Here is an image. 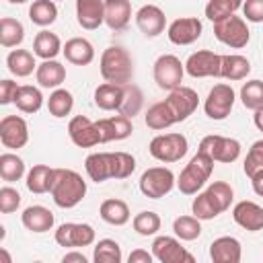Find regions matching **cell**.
<instances>
[{
    "label": "cell",
    "mask_w": 263,
    "mask_h": 263,
    "mask_svg": "<svg viewBox=\"0 0 263 263\" xmlns=\"http://www.w3.org/2000/svg\"><path fill=\"white\" fill-rule=\"evenodd\" d=\"M16 92H18V84H16V82H12L10 78H4V80L0 82V105L14 103Z\"/></svg>",
    "instance_id": "816d5d0a"
},
{
    "label": "cell",
    "mask_w": 263,
    "mask_h": 263,
    "mask_svg": "<svg viewBox=\"0 0 263 263\" xmlns=\"http://www.w3.org/2000/svg\"><path fill=\"white\" fill-rule=\"evenodd\" d=\"M152 255L160 263H193V255L187 253L175 236H156L152 242Z\"/></svg>",
    "instance_id": "9a60e30c"
},
{
    "label": "cell",
    "mask_w": 263,
    "mask_h": 263,
    "mask_svg": "<svg viewBox=\"0 0 263 263\" xmlns=\"http://www.w3.org/2000/svg\"><path fill=\"white\" fill-rule=\"evenodd\" d=\"M55 242L60 247H90L95 242V228L90 224H78V222H64L55 230Z\"/></svg>",
    "instance_id": "7c38bea8"
},
{
    "label": "cell",
    "mask_w": 263,
    "mask_h": 263,
    "mask_svg": "<svg viewBox=\"0 0 263 263\" xmlns=\"http://www.w3.org/2000/svg\"><path fill=\"white\" fill-rule=\"evenodd\" d=\"M185 74V64L173 53H164L154 62V82L162 90H173L181 86Z\"/></svg>",
    "instance_id": "ba28073f"
},
{
    "label": "cell",
    "mask_w": 263,
    "mask_h": 263,
    "mask_svg": "<svg viewBox=\"0 0 263 263\" xmlns=\"http://www.w3.org/2000/svg\"><path fill=\"white\" fill-rule=\"evenodd\" d=\"M197 150L210 154L214 158V162H226V164H230V162H234L240 156V142L234 140V138L212 134V136L201 138Z\"/></svg>",
    "instance_id": "9c48e42d"
},
{
    "label": "cell",
    "mask_w": 263,
    "mask_h": 263,
    "mask_svg": "<svg viewBox=\"0 0 263 263\" xmlns=\"http://www.w3.org/2000/svg\"><path fill=\"white\" fill-rule=\"evenodd\" d=\"M8 2H10V4H25L27 0H8Z\"/></svg>",
    "instance_id": "6f0895ef"
},
{
    "label": "cell",
    "mask_w": 263,
    "mask_h": 263,
    "mask_svg": "<svg viewBox=\"0 0 263 263\" xmlns=\"http://www.w3.org/2000/svg\"><path fill=\"white\" fill-rule=\"evenodd\" d=\"M92 259H95V263H121L123 255H121L119 242L113 238H101L95 245Z\"/></svg>",
    "instance_id": "ab89813d"
},
{
    "label": "cell",
    "mask_w": 263,
    "mask_h": 263,
    "mask_svg": "<svg viewBox=\"0 0 263 263\" xmlns=\"http://www.w3.org/2000/svg\"><path fill=\"white\" fill-rule=\"evenodd\" d=\"M191 212L199 220H214L216 216H220V212L216 210V205L212 203V199H210V195L205 191L203 193H197V197L191 203Z\"/></svg>",
    "instance_id": "7dc6e473"
},
{
    "label": "cell",
    "mask_w": 263,
    "mask_h": 263,
    "mask_svg": "<svg viewBox=\"0 0 263 263\" xmlns=\"http://www.w3.org/2000/svg\"><path fill=\"white\" fill-rule=\"evenodd\" d=\"M62 53L74 66H88L95 60V47L84 37H72V39H68L66 45L62 47Z\"/></svg>",
    "instance_id": "603a6c76"
},
{
    "label": "cell",
    "mask_w": 263,
    "mask_h": 263,
    "mask_svg": "<svg viewBox=\"0 0 263 263\" xmlns=\"http://www.w3.org/2000/svg\"><path fill=\"white\" fill-rule=\"evenodd\" d=\"M6 66H8L10 74H14L16 78H25V76L33 74V70H37L35 53H31L27 49H12L6 55Z\"/></svg>",
    "instance_id": "f546056e"
},
{
    "label": "cell",
    "mask_w": 263,
    "mask_h": 263,
    "mask_svg": "<svg viewBox=\"0 0 263 263\" xmlns=\"http://www.w3.org/2000/svg\"><path fill=\"white\" fill-rule=\"evenodd\" d=\"M253 121H255L257 129H259V132H263V107L255 111V115H253Z\"/></svg>",
    "instance_id": "9f6ffc18"
},
{
    "label": "cell",
    "mask_w": 263,
    "mask_h": 263,
    "mask_svg": "<svg viewBox=\"0 0 263 263\" xmlns=\"http://www.w3.org/2000/svg\"><path fill=\"white\" fill-rule=\"evenodd\" d=\"M144 105V95L142 90L136 86V84H125L123 86V101H121V107H119V113L125 115V117H134L140 113Z\"/></svg>",
    "instance_id": "60d3db41"
},
{
    "label": "cell",
    "mask_w": 263,
    "mask_h": 263,
    "mask_svg": "<svg viewBox=\"0 0 263 263\" xmlns=\"http://www.w3.org/2000/svg\"><path fill=\"white\" fill-rule=\"evenodd\" d=\"M185 72L193 78H220L222 72V55L214 53L210 49H199L195 53H191L185 62Z\"/></svg>",
    "instance_id": "30bf717a"
},
{
    "label": "cell",
    "mask_w": 263,
    "mask_h": 263,
    "mask_svg": "<svg viewBox=\"0 0 263 263\" xmlns=\"http://www.w3.org/2000/svg\"><path fill=\"white\" fill-rule=\"evenodd\" d=\"M238 8H242V0H208L205 4V16L216 23L224 16L234 14Z\"/></svg>",
    "instance_id": "ee69618b"
},
{
    "label": "cell",
    "mask_w": 263,
    "mask_h": 263,
    "mask_svg": "<svg viewBox=\"0 0 263 263\" xmlns=\"http://www.w3.org/2000/svg\"><path fill=\"white\" fill-rule=\"evenodd\" d=\"M72 107H74V97H72V92L66 90V88H53V92H51L49 99H47V111H49L53 117L60 119V117L70 115Z\"/></svg>",
    "instance_id": "74e56055"
},
{
    "label": "cell",
    "mask_w": 263,
    "mask_h": 263,
    "mask_svg": "<svg viewBox=\"0 0 263 263\" xmlns=\"http://www.w3.org/2000/svg\"><path fill=\"white\" fill-rule=\"evenodd\" d=\"M201 31H203V25L197 16H181L168 25L166 35L175 45H191L201 37Z\"/></svg>",
    "instance_id": "5bb4252c"
},
{
    "label": "cell",
    "mask_w": 263,
    "mask_h": 263,
    "mask_svg": "<svg viewBox=\"0 0 263 263\" xmlns=\"http://www.w3.org/2000/svg\"><path fill=\"white\" fill-rule=\"evenodd\" d=\"M25 39V27L21 21L2 16L0 18V45L2 47H16Z\"/></svg>",
    "instance_id": "e575fe53"
},
{
    "label": "cell",
    "mask_w": 263,
    "mask_h": 263,
    "mask_svg": "<svg viewBox=\"0 0 263 263\" xmlns=\"http://www.w3.org/2000/svg\"><path fill=\"white\" fill-rule=\"evenodd\" d=\"M136 25L146 37H158L166 27V16L160 6L156 4H144L136 12Z\"/></svg>",
    "instance_id": "ac0fdd59"
},
{
    "label": "cell",
    "mask_w": 263,
    "mask_h": 263,
    "mask_svg": "<svg viewBox=\"0 0 263 263\" xmlns=\"http://www.w3.org/2000/svg\"><path fill=\"white\" fill-rule=\"evenodd\" d=\"M132 18L129 0H105V25L111 31H123Z\"/></svg>",
    "instance_id": "7402d4cb"
},
{
    "label": "cell",
    "mask_w": 263,
    "mask_h": 263,
    "mask_svg": "<svg viewBox=\"0 0 263 263\" xmlns=\"http://www.w3.org/2000/svg\"><path fill=\"white\" fill-rule=\"evenodd\" d=\"M240 101L247 109L257 111L263 107V80H249L240 88Z\"/></svg>",
    "instance_id": "f6af8a7d"
},
{
    "label": "cell",
    "mask_w": 263,
    "mask_h": 263,
    "mask_svg": "<svg viewBox=\"0 0 263 263\" xmlns=\"http://www.w3.org/2000/svg\"><path fill=\"white\" fill-rule=\"evenodd\" d=\"M232 218L240 228H245L249 232L263 230V208L255 201H249V199L238 201L232 208Z\"/></svg>",
    "instance_id": "d6986e66"
},
{
    "label": "cell",
    "mask_w": 263,
    "mask_h": 263,
    "mask_svg": "<svg viewBox=\"0 0 263 263\" xmlns=\"http://www.w3.org/2000/svg\"><path fill=\"white\" fill-rule=\"evenodd\" d=\"M84 168L90 181L103 183L107 179H113V164H111V152H92L84 160Z\"/></svg>",
    "instance_id": "484cf974"
},
{
    "label": "cell",
    "mask_w": 263,
    "mask_h": 263,
    "mask_svg": "<svg viewBox=\"0 0 263 263\" xmlns=\"http://www.w3.org/2000/svg\"><path fill=\"white\" fill-rule=\"evenodd\" d=\"M205 193L210 195L212 203L216 205V210L220 214L226 212L230 208L232 199H234V191H232V187L226 181H214V183H210V187L205 189Z\"/></svg>",
    "instance_id": "f35d334b"
},
{
    "label": "cell",
    "mask_w": 263,
    "mask_h": 263,
    "mask_svg": "<svg viewBox=\"0 0 263 263\" xmlns=\"http://www.w3.org/2000/svg\"><path fill=\"white\" fill-rule=\"evenodd\" d=\"M234 90L230 84L226 82H220V84H214L205 97V103H203V111L210 119H216V121H222L230 115L232 107H234Z\"/></svg>",
    "instance_id": "52a82bcc"
},
{
    "label": "cell",
    "mask_w": 263,
    "mask_h": 263,
    "mask_svg": "<svg viewBox=\"0 0 263 263\" xmlns=\"http://www.w3.org/2000/svg\"><path fill=\"white\" fill-rule=\"evenodd\" d=\"M53 175H55V168H49L47 164H35L27 173V189L37 195L49 193L53 185Z\"/></svg>",
    "instance_id": "83f0119b"
},
{
    "label": "cell",
    "mask_w": 263,
    "mask_h": 263,
    "mask_svg": "<svg viewBox=\"0 0 263 263\" xmlns=\"http://www.w3.org/2000/svg\"><path fill=\"white\" fill-rule=\"evenodd\" d=\"M49 193L58 208L70 210V208H76L84 199L86 181L82 179V175H78L72 168H55L53 185H51Z\"/></svg>",
    "instance_id": "6da1fadb"
},
{
    "label": "cell",
    "mask_w": 263,
    "mask_h": 263,
    "mask_svg": "<svg viewBox=\"0 0 263 263\" xmlns=\"http://www.w3.org/2000/svg\"><path fill=\"white\" fill-rule=\"evenodd\" d=\"M132 224H134V230L140 236H152V234H156L160 230L162 220H160V216L156 212L144 210V212H140V214L134 216V222Z\"/></svg>",
    "instance_id": "7bdbcfd3"
},
{
    "label": "cell",
    "mask_w": 263,
    "mask_h": 263,
    "mask_svg": "<svg viewBox=\"0 0 263 263\" xmlns=\"http://www.w3.org/2000/svg\"><path fill=\"white\" fill-rule=\"evenodd\" d=\"M177 179L171 168L166 166H152L146 168L140 177V191L150 199H160L171 193Z\"/></svg>",
    "instance_id": "8992f818"
},
{
    "label": "cell",
    "mask_w": 263,
    "mask_h": 263,
    "mask_svg": "<svg viewBox=\"0 0 263 263\" xmlns=\"http://www.w3.org/2000/svg\"><path fill=\"white\" fill-rule=\"evenodd\" d=\"M62 51V41L51 31H39L33 39V53L41 60H55V55Z\"/></svg>",
    "instance_id": "f1b7e54d"
},
{
    "label": "cell",
    "mask_w": 263,
    "mask_h": 263,
    "mask_svg": "<svg viewBox=\"0 0 263 263\" xmlns=\"http://www.w3.org/2000/svg\"><path fill=\"white\" fill-rule=\"evenodd\" d=\"M101 218L111 226H123L129 222V208L123 199H105L99 208Z\"/></svg>",
    "instance_id": "1f68e13d"
},
{
    "label": "cell",
    "mask_w": 263,
    "mask_h": 263,
    "mask_svg": "<svg viewBox=\"0 0 263 263\" xmlns=\"http://www.w3.org/2000/svg\"><path fill=\"white\" fill-rule=\"evenodd\" d=\"M251 185H253V191H255L259 197H263V168L257 171V173L251 177Z\"/></svg>",
    "instance_id": "db71d44e"
},
{
    "label": "cell",
    "mask_w": 263,
    "mask_h": 263,
    "mask_svg": "<svg viewBox=\"0 0 263 263\" xmlns=\"http://www.w3.org/2000/svg\"><path fill=\"white\" fill-rule=\"evenodd\" d=\"M62 261H64V263H72V261H76V263H86L88 259H86L82 253H76V251H72V253H66V255L62 257Z\"/></svg>",
    "instance_id": "11a10c76"
},
{
    "label": "cell",
    "mask_w": 263,
    "mask_h": 263,
    "mask_svg": "<svg viewBox=\"0 0 263 263\" xmlns=\"http://www.w3.org/2000/svg\"><path fill=\"white\" fill-rule=\"evenodd\" d=\"M164 103L168 105L175 121L179 123V121H185L189 115H193V111L199 105V97H197V92L193 88L181 84V86L168 90V97L164 99Z\"/></svg>",
    "instance_id": "8fae6325"
},
{
    "label": "cell",
    "mask_w": 263,
    "mask_h": 263,
    "mask_svg": "<svg viewBox=\"0 0 263 263\" xmlns=\"http://www.w3.org/2000/svg\"><path fill=\"white\" fill-rule=\"evenodd\" d=\"M189 150V142L183 134H158L150 140L148 152L152 158L160 160V162H177L181 160Z\"/></svg>",
    "instance_id": "277c9868"
},
{
    "label": "cell",
    "mask_w": 263,
    "mask_h": 263,
    "mask_svg": "<svg viewBox=\"0 0 263 263\" xmlns=\"http://www.w3.org/2000/svg\"><path fill=\"white\" fill-rule=\"evenodd\" d=\"M214 171V158L201 150H197V154L189 160V164L181 171L179 179H177V187L183 195H195L203 185L205 181L210 179Z\"/></svg>",
    "instance_id": "3957f363"
},
{
    "label": "cell",
    "mask_w": 263,
    "mask_h": 263,
    "mask_svg": "<svg viewBox=\"0 0 263 263\" xmlns=\"http://www.w3.org/2000/svg\"><path fill=\"white\" fill-rule=\"evenodd\" d=\"M152 259H154V255L148 253V251H144V249H136L127 257L129 263H152Z\"/></svg>",
    "instance_id": "f5cc1de1"
},
{
    "label": "cell",
    "mask_w": 263,
    "mask_h": 263,
    "mask_svg": "<svg viewBox=\"0 0 263 263\" xmlns=\"http://www.w3.org/2000/svg\"><path fill=\"white\" fill-rule=\"evenodd\" d=\"M210 257L214 263H240L242 247L234 236H218L210 245Z\"/></svg>",
    "instance_id": "44dd1931"
},
{
    "label": "cell",
    "mask_w": 263,
    "mask_h": 263,
    "mask_svg": "<svg viewBox=\"0 0 263 263\" xmlns=\"http://www.w3.org/2000/svg\"><path fill=\"white\" fill-rule=\"evenodd\" d=\"M29 18L37 27H49L58 18V6L53 0H35L29 6Z\"/></svg>",
    "instance_id": "836d02e7"
},
{
    "label": "cell",
    "mask_w": 263,
    "mask_h": 263,
    "mask_svg": "<svg viewBox=\"0 0 263 263\" xmlns=\"http://www.w3.org/2000/svg\"><path fill=\"white\" fill-rule=\"evenodd\" d=\"M144 121H146V125H148L150 129H156V132L166 129V127H171V125L177 123L175 117H173V113H171V109H168V105H166L164 101L154 103V105L146 111Z\"/></svg>",
    "instance_id": "d590c367"
},
{
    "label": "cell",
    "mask_w": 263,
    "mask_h": 263,
    "mask_svg": "<svg viewBox=\"0 0 263 263\" xmlns=\"http://www.w3.org/2000/svg\"><path fill=\"white\" fill-rule=\"evenodd\" d=\"M21 222L27 230L41 234L53 228V214L45 205H29L21 214Z\"/></svg>",
    "instance_id": "cb8c5ba5"
},
{
    "label": "cell",
    "mask_w": 263,
    "mask_h": 263,
    "mask_svg": "<svg viewBox=\"0 0 263 263\" xmlns=\"http://www.w3.org/2000/svg\"><path fill=\"white\" fill-rule=\"evenodd\" d=\"M101 76L105 82L129 84L134 78V62L127 49L119 45H111L101 53Z\"/></svg>",
    "instance_id": "7a4b0ae2"
},
{
    "label": "cell",
    "mask_w": 263,
    "mask_h": 263,
    "mask_svg": "<svg viewBox=\"0 0 263 263\" xmlns=\"http://www.w3.org/2000/svg\"><path fill=\"white\" fill-rule=\"evenodd\" d=\"M95 123H97V129H99L101 144H107V142H113V140H125L134 132L132 117H125L121 113L119 115H113V117L99 119Z\"/></svg>",
    "instance_id": "e0dca14e"
},
{
    "label": "cell",
    "mask_w": 263,
    "mask_h": 263,
    "mask_svg": "<svg viewBox=\"0 0 263 263\" xmlns=\"http://www.w3.org/2000/svg\"><path fill=\"white\" fill-rule=\"evenodd\" d=\"M25 175V162L21 156L12 154V152H4L0 154V177L6 183H14L21 181Z\"/></svg>",
    "instance_id": "8d00e7d4"
},
{
    "label": "cell",
    "mask_w": 263,
    "mask_h": 263,
    "mask_svg": "<svg viewBox=\"0 0 263 263\" xmlns=\"http://www.w3.org/2000/svg\"><path fill=\"white\" fill-rule=\"evenodd\" d=\"M201 220L195 216H179L173 222V232L181 240H195L201 234Z\"/></svg>",
    "instance_id": "b9f144b4"
},
{
    "label": "cell",
    "mask_w": 263,
    "mask_h": 263,
    "mask_svg": "<svg viewBox=\"0 0 263 263\" xmlns=\"http://www.w3.org/2000/svg\"><path fill=\"white\" fill-rule=\"evenodd\" d=\"M68 136H70V140L78 148H92V146L101 144L97 123L90 121L86 115H76V117L70 119V123H68Z\"/></svg>",
    "instance_id": "2e32d148"
},
{
    "label": "cell",
    "mask_w": 263,
    "mask_h": 263,
    "mask_svg": "<svg viewBox=\"0 0 263 263\" xmlns=\"http://www.w3.org/2000/svg\"><path fill=\"white\" fill-rule=\"evenodd\" d=\"M14 105H16V109L23 111V113H37V111L43 107V95H41V90H39L37 86L23 84V86H18Z\"/></svg>",
    "instance_id": "d6a6232c"
},
{
    "label": "cell",
    "mask_w": 263,
    "mask_h": 263,
    "mask_svg": "<svg viewBox=\"0 0 263 263\" xmlns=\"http://www.w3.org/2000/svg\"><path fill=\"white\" fill-rule=\"evenodd\" d=\"M76 21L86 31L99 29L105 23V0H76Z\"/></svg>",
    "instance_id": "ffe728a7"
},
{
    "label": "cell",
    "mask_w": 263,
    "mask_h": 263,
    "mask_svg": "<svg viewBox=\"0 0 263 263\" xmlns=\"http://www.w3.org/2000/svg\"><path fill=\"white\" fill-rule=\"evenodd\" d=\"M35 78L41 88H60L66 80V66L58 60H43L35 70Z\"/></svg>",
    "instance_id": "d4e9b609"
},
{
    "label": "cell",
    "mask_w": 263,
    "mask_h": 263,
    "mask_svg": "<svg viewBox=\"0 0 263 263\" xmlns=\"http://www.w3.org/2000/svg\"><path fill=\"white\" fill-rule=\"evenodd\" d=\"M123 86L125 84H115V82L99 84L95 90V105L103 111H119L123 101Z\"/></svg>",
    "instance_id": "4316f807"
},
{
    "label": "cell",
    "mask_w": 263,
    "mask_h": 263,
    "mask_svg": "<svg viewBox=\"0 0 263 263\" xmlns=\"http://www.w3.org/2000/svg\"><path fill=\"white\" fill-rule=\"evenodd\" d=\"M242 14L249 23H263V0H245Z\"/></svg>",
    "instance_id": "f907efd6"
},
{
    "label": "cell",
    "mask_w": 263,
    "mask_h": 263,
    "mask_svg": "<svg viewBox=\"0 0 263 263\" xmlns=\"http://www.w3.org/2000/svg\"><path fill=\"white\" fill-rule=\"evenodd\" d=\"M0 142L4 148L18 150L29 142V125L18 115H4L0 119Z\"/></svg>",
    "instance_id": "4fadbf2b"
},
{
    "label": "cell",
    "mask_w": 263,
    "mask_h": 263,
    "mask_svg": "<svg viewBox=\"0 0 263 263\" xmlns=\"http://www.w3.org/2000/svg\"><path fill=\"white\" fill-rule=\"evenodd\" d=\"M113 179H127L136 171V158L127 152H111Z\"/></svg>",
    "instance_id": "bcb514c9"
},
{
    "label": "cell",
    "mask_w": 263,
    "mask_h": 263,
    "mask_svg": "<svg viewBox=\"0 0 263 263\" xmlns=\"http://www.w3.org/2000/svg\"><path fill=\"white\" fill-rule=\"evenodd\" d=\"M263 168V140H257L253 142V146L249 148L247 152V158H245V164H242V171L245 175L251 179L257 171Z\"/></svg>",
    "instance_id": "c3c4849f"
},
{
    "label": "cell",
    "mask_w": 263,
    "mask_h": 263,
    "mask_svg": "<svg viewBox=\"0 0 263 263\" xmlns=\"http://www.w3.org/2000/svg\"><path fill=\"white\" fill-rule=\"evenodd\" d=\"M214 35L220 43H224L232 49L245 47L251 39V31L247 27V21L242 16H236V14H230V16L216 21L214 23Z\"/></svg>",
    "instance_id": "5b68a950"
},
{
    "label": "cell",
    "mask_w": 263,
    "mask_h": 263,
    "mask_svg": "<svg viewBox=\"0 0 263 263\" xmlns=\"http://www.w3.org/2000/svg\"><path fill=\"white\" fill-rule=\"evenodd\" d=\"M251 72V62L240 53H228L222 55V72L220 78L226 80H242Z\"/></svg>",
    "instance_id": "4dcf8cb0"
},
{
    "label": "cell",
    "mask_w": 263,
    "mask_h": 263,
    "mask_svg": "<svg viewBox=\"0 0 263 263\" xmlns=\"http://www.w3.org/2000/svg\"><path fill=\"white\" fill-rule=\"evenodd\" d=\"M18 205H21V193L14 187L4 185L0 189V212L2 214H12V212L18 210Z\"/></svg>",
    "instance_id": "681fc988"
}]
</instances>
